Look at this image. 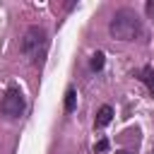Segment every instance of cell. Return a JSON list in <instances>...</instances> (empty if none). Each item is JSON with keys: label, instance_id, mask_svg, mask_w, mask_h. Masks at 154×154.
<instances>
[{"label": "cell", "instance_id": "cell-5", "mask_svg": "<svg viewBox=\"0 0 154 154\" xmlns=\"http://www.w3.org/2000/svg\"><path fill=\"white\" fill-rule=\"evenodd\" d=\"M137 77H140V82H144V87H147L149 94L154 96V67H152V65H144V67L137 72Z\"/></svg>", "mask_w": 154, "mask_h": 154}, {"label": "cell", "instance_id": "cell-6", "mask_svg": "<svg viewBox=\"0 0 154 154\" xmlns=\"http://www.w3.org/2000/svg\"><path fill=\"white\" fill-rule=\"evenodd\" d=\"M75 106H77V91L70 87V89L65 91V111H67V113H72V111H75Z\"/></svg>", "mask_w": 154, "mask_h": 154}, {"label": "cell", "instance_id": "cell-7", "mask_svg": "<svg viewBox=\"0 0 154 154\" xmlns=\"http://www.w3.org/2000/svg\"><path fill=\"white\" fill-rule=\"evenodd\" d=\"M103 63H106V58H103V53L99 51V53H94V55H91V60H89V67H91L94 72H99V70L103 67Z\"/></svg>", "mask_w": 154, "mask_h": 154}, {"label": "cell", "instance_id": "cell-1", "mask_svg": "<svg viewBox=\"0 0 154 154\" xmlns=\"http://www.w3.org/2000/svg\"><path fill=\"white\" fill-rule=\"evenodd\" d=\"M108 31L118 41H135L142 34V22L132 10H118L108 24Z\"/></svg>", "mask_w": 154, "mask_h": 154}, {"label": "cell", "instance_id": "cell-3", "mask_svg": "<svg viewBox=\"0 0 154 154\" xmlns=\"http://www.w3.org/2000/svg\"><path fill=\"white\" fill-rule=\"evenodd\" d=\"M0 111L12 120L24 113V96L17 87H7V91L2 94V101H0Z\"/></svg>", "mask_w": 154, "mask_h": 154}, {"label": "cell", "instance_id": "cell-9", "mask_svg": "<svg viewBox=\"0 0 154 154\" xmlns=\"http://www.w3.org/2000/svg\"><path fill=\"white\" fill-rule=\"evenodd\" d=\"M144 12H147V17H149V19H154V0H147Z\"/></svg>", "mask_w": 154, "mask_h": 154}, {"label": "cell", "instance_id": "cell-2", "mask_svg": "<svg viewBox=\"0 0 154 154\" xmlns=\"http://www.w3.org/2000/svg\"><path fill=\"white\" fill-rule=\"evenodd\" d=\"M22 51H24V55L34 65H38L43 60L46 51H48V34H46V29L43 26H29L24 31V38H22Z\"/></svg>", "mask_w": 154, "mask_h": 154}, {"label": "cell", "instance_id": "cell-4", "mask_svg": "<svg viewBox=\"0 0 154 154\" xmlns=\"http://www.w3.org/2000/svg\"><path fill=\"white\" fill-rule=\"evenodd\" d=\"M111 120H113V108L106 103V106H101V108L96 111V120H94V125H96V128H106Z\"/></svg>", "mask_w": 154, "mask_h": 154}, {"label": "cell", "instance_id": "cell-8", "mask_svg": "<svg viewBox=\"0 0 154 154\" xmlns=\"http://www.w3.org/2000/svg\"><path fill=\"white\" fill-rule=\"evenodd\" d=\"M106 149H108V140H106V137H101V140L96 142V147H94V152H96V154H103Z\"/></svg>", "mask_w": 154, "mask_h": 154}, {"label": "cell", "instance_id": "cell-10", "mask_svg": "<svg viewBox=\"0 0 154 154\" xmlns=\"http://www.w3.org/2000/svg\"><path fill=\"white\" fill-rule=\"evenodd\" d=\"M116 154H128V152H125V149H118V152H116Z\"/></svg>", "mask_w": 154, "mask_h": 154}]
</instances>
